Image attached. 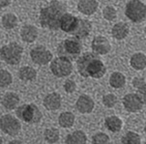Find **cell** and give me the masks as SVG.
I'll use <instances>...</instances> for the list:
<instances>
[{
    "label": "cell",
    "mask_w": 146,
    "mask_h": 144,
    "mask_svg": "<svg viewBox=\"0 0 146 144\" xmlns=\"http://www.w3.org/2000/svg\"><path fill=\"white\" fill-rule=\"evenodd\" d=\"M131 66L133 67L135 70L141 71L143 69L146 68V56L145 54L141 52L135 53L131 57L130 60Z\"/></svg>",
    "instance_id": "obj_22"
},
{
    "label": "cell",
    "mask_w": 146,
    "mask_h": 144,
    "mask_svg": "<svg viewBox=\"0 0 146 144\" xmlns=\"http://www.w3.org/2000/svg\"><path fill=\"white\" fill-rule=\"evenodd\" d=\"M78 18H76L74 15L66 13L61 19L60 21V29L66 33H73L78 26Z\"/></svg>",
    "instance_id": "obj_12"
},
{
    "label": "cell",
    "mask_w": 146,
    "mask_h": 144,
    "mask_svg": "<svg viewBox=\"0 0 146 144\" xmlns=\"http://www.w3.org/2000/svg\"><path fill=\"white\" fill-rule=\"evenodd\" d=\"M129 31H130V28L128 24L121 21L113 25L111 29V35L116 40H123L128 36Z\"/></svg>",
    "instance_id": "obj_18"
},
{
    "label": "cell",
    "mask_w": 146,
    "mask_h": 144,
    "mask_svg": "<svg viewBox=\"0 0 146 144\" xmlns=\"http://www.w3.org/2000/svg\"><path fill=\"white\" fill-rule=\"evenodd\" d=\"M91 48H92L94 53L98 54V55H105L110 51L111 46L106 37L97 36L93 39L92 43H91Z\"/></svg>",
    "instance_id": "obj_11"
},
{
    "label": "cell",
    "mask_w": 146,
    "mask_h": 144,
    "mask_svg": "<svg viewBox=\"0 0 146 144\" xmlns=\"http://www.w3.org/2000/svg\"><path fill=\"white\" fill-rule=\"evenodd\" d=\"M96 55V53L86 52L82 54L76 62L78 73L84 78H101L106 73L105 64Z\"/></svg>",
    "instance_id": "obj_2"
},
{
    "label": "cell",
    "mask_w": 146,
    "mask_h": 144,
    "mask_svg": "<svg viewBox=\"0 0 146 144\" xmlns=\"http://www.w3.org/2000/svg\"><path fill=\"white\" fill-rule=\"evenodd\" d=\"M23 48L18 43H10L3 46L0 49L1 59L10 65H17L21 60Z\"/></svg>",
    "instance_id": "obj_3"
},
{
    "label": "cell",
    "mask_w": 146,
    "mask_h": 144,
    "mask_svg": "<svg viewBox=\"0 0 146 144\" xmlns=\"http://www.w3.org/2000/svg\"><path fill=\"white\" fill-rule=\"evenodd\" d=\"M87 142V136L82 131H75L66 136L67 144H84Z\"/></svg>",
    "instance_id": "obj_20"
},
{
    "label": "cell",
    "mask_w": 146,
    "mask_h": 144,
    "mask_svg": "<svg viewBox=\"0 0 146 144\" xmlns=\"http://www.w3.org/2000/svg\"><path fill=\"white\" fill-rule=\"evenodd\" d=\"M11 3V0H0V5H1V8L7 7L8 5Z\"/></svg>",
    "instance_id": "obj_36"
},
{
    "label": "cell",
    "mask_w": 146,
    "mask_h": 144,
    "mask_svg": "<svg viewBox=\"0 0 146 144\" xmlns=\"http://www.w3.org/2000/svg\"><path fill=\"white\" fill-rule=\"evenodd\" d=\"M16 114L19 119L29 124H37L42 119V112L34 104L22 105L17 108Z\"/></svg>",
    "instance_id": "obj_4"
},
{
    "label": "cell",
    "mask_w": 146,
    "mask_h": 144,
    "mask_svg": "<svg viewBox=\"0 0 146 144\" xmlns=\"http://www.w3.org/2000/svg\"><path fill=\"white\" fill-rule=\"evenodd\" d=\"M21 37L22 41L26 42V43H33L38 37V29L33 25L26 24V25L22 26L21 30Z\"/></svg>",
    "instance_id": "obj_17"
},
{
    "label": "cell",
    "mask_w": 146,
    "mask_h": 144,
    "mask_svg": "<svg viewBox=\"0 0 146 144\" xmlns=\"http://www.w3.org/2000/svg\"><path fill=\"white\" fill-rule=\"evenodd\" d=\"M125 15L133 22H141L146 18V5L140 0H130L126 5Z\"/></svg>",
    "instance_id": "obj_5"
},
{
    "label": "cell",
    "mask_w": 146,
    "mask_h": 144,
    "mask_svg": "<svg viewBox=\"0 0 146 144\" xmlns=\"http://www.w3.org/2000/svg\"><path fill=\"white\" fill-rule=\"evenodd\" d=\"M144 131H145V133H146V123H145V126H144Z\"/></svg>",
    "instance_id": "obj_38"
},
{
    "label": "cell",
    "mask_w": 146,
    "mask_h": 144,
    "mask_svg": "<svg viewBox=\"0 0 146 144\" xmlns=\"http://www.w3.org/2000/svg\"><path fill=\"white\" fill-rule=\"evenodd\" d=\"M0 128L4 133L11 136H15L19 133L21 125L17 118H15L14 116L10 115V114H6V115L1 116Z\"/></svg>",
    "instance_id": "obj_8"
},
{
    "label": "cell",
    "mask_w": 146,
    "mask_h": 144,
    "mask_svg": "<svg viewBox=\"0 0 146 144\" xmlns=\"http://www.w3.org/2000/svg\"><path fill=\"white\" fill-rule=\"evenodd\" d=\"M76 84L73 79H68L66 80V82L64 83V89L67 93L71 94V93H74L76 91Z\"/></svg>",
    "instance_id": "obj_34"
},
{
    "label": "cell",
    "mask_w": 146,
    "mask_h": 144,
    "mask_svg": "<svg viewBox=\"0 0 146 144\" xmlns=\"http://www.w3.org/2000/svg\"><path fill=\"white\" fill-rule=\"evenodd\" d=\"M94 106H95V103L89 96L81 95L80 98L78 99L76 104V108L80 111V113H90L93 111Z\"/></svg>",
    "instance_id": "obj_14"
},
{
    "label": "cell",
    "mask_w": 146,
    "mask_h": 144,
    "mask_svg": "<svg viewBox=\"0 0 146 144\" xmlns=\"http://www.w3.org/2000/svg\"><path fill=\"white\" fill-rule=\"evenodd\" d=\"M99 3L96 0H80L78 3V10L86 16H91L97 11Z\"/></svg>",
    "instance_id": "obj_15"
},
{
    "label": "cell",
    "mask_w": 146,
    "mask_h": 144,
    "mask_svg": "<svg viewBox=\"0 0 146 144\" xmlns=\"http://www.w3.org/2000/svg\"><path fill=\"white\" fill-rule=\"evenodd\" d=\"M19 76L23 81H31L37 78V72L30 66H24L19 69Z\"/></svg>",
    "instance_id": "obj_23"
},
{
    "label": "cell",
    "mask_w": 146,
    "mask_h": 144,
    "mask_svg": "<svg viewBox=\"0 0 146 144\" xmlns=\"http://www.w3.org/2000/svg\"><path fill=\"white\" fill-rule=\"evenodd\" d=\"M18 24V18L14 14H6L2 17V25L7 29H13Z\"/></svg>",
    "instance_id": "obj_27"
},
{
    "label": "cell",
    "mask_w": 146,
    "mask_h": 144,
    "mask_svg": "<svg viewBox=\"0 0 146 144\" xmlns=\"http://www.w3.org/2000/svg\"><path fill=\"white\" fill-rule=\"evenodd\" d=\"M137 94L139 95L140 97H141L143 103H146V87H144L143 89H141V90H137Z\"/></svg>",
    "instance_id": "obj_35"
},
{
    "label": "cell",
    "mask_w": 146,
    "mask_h": 144,
    "mask_svg": "<svg viewBox=\"0 0 146 144\" xmlns=\"http://www.w3.org/2000/svg\"><path fill=\"white\" fill-rule=\"evenodd\" d=\"M91 30H92V24L90 21L87 19H78V26L72 34L78 39H84L90 34Z\"/></svg>",
    "instance_id": "obj_13"
},
{
    "label": "cell",
    "mask_w": 146,
    "mask_h": 144,
    "mask_svg": "<svg viewBox=\"0 0 146 144\" xmlns=\"http://www.w3.org/2000/svg\"><path fill=\"white\" fill-rule=\"evenodd\" d=\"M59 125L62 128H71L75 123V115L70 111H65L59 115Z\"/></svg>",
    "instance_id": "obj_25"
},
{
    "label": "cell",
    "mask_w": 146,
    "mask_h": 144,
    "mask_svg": "<svg viewBox=\"0 0 146 144\" xmlns=\"http://www.w3.org/2000/svg\"><path fill=\"white\" fill-rule=\"evenodd\" d=\"M44 106L48 110H57L61 106V97L58 93H50L44 99Z\"/></svg>",
    "instance_id": "obj_16"
},
{
    "label": "cell",
    "mask_w": 146,
    "mask_h": 144,
    "mask_svg": "<svg viewBox=\"0 0 146 144\" xmlns=\"http://www.w3.org/2000/svg\"><path fill=\"white\" fill-rule=\"evenodd\" d=\"M133 86L135 88H137V90H141L144 87H146V82L145 79L143 78H139V76H137L133 79Z\"/></svg>",
    "instance_id": "obj_33"
},
{
    "label": "cell",
    "mask_w": 146,
    "mask_h": 144,
    "mask_svg": "<svg viewBox=\"0 0 146 144\" xmlns=\"http://www.w3.org/2000/svg\"><path fill=\"white\" fill-rule=\"evenodd\" d=\"M10 143H21V141H12V142H10Z\"/></svg>",
    "instance_id": "obj_37"
},
{
    "label": "cell",
    "mask_w": 146,
    "mask_h": 144,
    "mask_svg": "<svg viewBox=\"0 0 146 144\" xmlns=\"http://www.w3.org/2000/svg\"><path fill=\"white\" fill-rule=\"evenodd\" d=\"M66 13L65 5L58 0H53L41 10L39 21L44 28L57 30L60 28L61 19Z\"/></svg>",
    "instance_id": "obj_1"
},
{
    "label": "cell",
    "mask_w": 146,
    "mask_h": 144,
    "mask_svg": "<svg viewBox=\"0 0 146 144\" xmlns=\"http://www.w3.org/2000/svg\"><path fill=\"white\" fill-rule=\"evenodd\" d=\"M50 71L56 78H65L73 72V65L69 58L59 56L50 63Z\"/></svg>",
    "instance_id": "obj_7"
},
{
    "label": "cell",
    "mask_w": 146,
    "mask_h": 144,
    "mask_svg": "<svg viewBox=\"0 0 146 144\" xmlns=\"http://www.w3.org/2000/svg\"><path fill=\"white\" fill-rule=\"evenodd\" d=\"M57 51L60 56L67 57L69 59L76 58L81 52V44L80 43V39L74 37V38L64 40L59 44Z\"/></svg>",
    "instance_id": "obj_6"
},
{
    "label": "cell",
    "mask_w": 146,
    "mask_h": 144,
    "mask_svg": "<svg viewBox=\"0 0 146 144\" xmlns=\"http://www.w3.org/2000/svg\"><path fill=\"white\" fill-rule=\"evenodd\" d=\"M126 83V78L122 73L115 72L110 76V84L113 88H122Z\"/></svg>",
    "instance_id": "obj_24"
},
{
    "label": "cell",
    "mask_w": 146,
    "mask_h": 144,
    "mask_svg": "<svg viewBox=\"0 0 146 144\" xmlns=\"http://www.w3.org/2000/svg\"><path fill=\"white\" fill-rule=\"evenodd\" d=\"M105 125L106 127V129L110 130V131H112V133H118V131H120L121 129H122L123 122L119 117H117V116H115V115H112V116H108V117L106 119Z\"/></svg>",
    "instance_id": "obj_21"
},
{
    "label": "cell",
    "mask_w": 146,
    "mask_h": 144,
    "mask_svg": "<svg viewBox=\"0 0 146 144\" xmlns=\"http://www.w3.org/2000/svg\"><path fill=\"white\" fill-rule=\"evenodd\" d=\"M121 142L123 144H140L141 143V138L139 135L133 131H128L126 135L122 137Z\"/></svg>",
    "instance_id": "obj_28"
},
{
    "label": "cell",
    "mask_w": 146,
    "mask_h": 144,
    "mask_svg": "<svg viewBox=\"0 0 146 144\" xmlns=\"http://www.w3.org/2000/svg\"><path fill=\"white\" fill-rule=\"evenodd\" d=\"M13 82L12 74L6 70H1L0 72V85L1 87H6Z\"/></svg>",
    "instance_id": "obj_29"
},
{
    "label": "cell",
    "mask_w": 146,
    "mask_h": 144,
    "mask_svg": "<svg viewBox=\"0 0 146 144\" xmlns=\"http://www.w3.org/2000/svg\"><path fill=\"white\" fill-rule=\"evenodd\" d=\"M30 57L32 61L38 65H46L52 59V54L46 46H38L30 51Z\"/></svg>",
    "instance_id": "obj_9"
},
{
    "label": "cell",
    "mask_w": 146,
    "mask_h": 144,
    "mask_svg": "<svg viewBox=\"0 0 146 144\" xmlns=\"http://www.w3.org/2000/svg\"><path fill=\"white\" fill-rule=\"evenodd\" d=\"M144 31H145V35H146V27H145V30Z\"/></svg>",
    "instance_id": "obj_39"
},
{
    "label": "cell",
    "mask_w": 146,
    "mask_h": 144,
    "mask_svg": "<svg viewBox=\"0 0 146 144\" xmlns=\"http://www.w3.org/2000/svg\"><path fill=\"white\" fill-rule=\"evenodd\" d=\"M19 103V97L14 92H8L2 97L1 104L6 109H15L17 108Z\"/></svg>",
    "instance_id": "obj_19"
},
{
    "label": "cell",
    "mask_w": 146,
    "mask_h": 144,
    "mask_svg": "<svg viewBox=\"0 0 146 144\" xmlns=\"http://www.w3.org/2000/svg\"><path fill=\"white\" fill-rule=\"evenodd\" d=\"M44 137L46 142L48 143H56L60 138V133L59 131L55 128L46 129L44 133Z\"/></svg>",
    "instance_id": "obj_26"
},
{
    "label": "cell",
    "mask_w": 146,
    "mask_h": 144,
    "mask_svg": "<svg viewBox=\"0 0 146 144\" xmlns=\"http://www.w3.org/2000/svg\"><path fill=\"white\" fill-rule=\"evenodd\" d=\"M92 142L96 144H106L110 143V137L104 133H98L92 137Z\"/></svg>",
    "instance_id": "obj_30"
},
{
    "label": "cell",
    "mask_w": 146,
    "mask_h": 144,
    "mask_svg": "<svg viewBox=\"0 0 146 144\" xmlns=\"http://www.w3.org/2000/svg\"><path fill=\"white\" fill-rule=\"evenodd\" d=\"M123 105L129 112H137L142 108L143 101L137 93L128 94L123 98Z\"/></svg>",
    "instance_id": "obj_10"
},
{
    "label": "cell",
    "mask_w": 146,
    "mask_h": 144,
    "mask_svg": "<svg viewBox=\"0 0 146 144\" xmlns=\"http://www.w3.org/2000/svg\"><path fill=\"white\" fill-rule=\"evenodd\" d=\"M103 104L106 108H113L117 104V98L113 94H106L103 97Z\"/></svg>",
    "instance_id": "obj_32"
},
{
    "label": "cell",
    "mask_w": 146,
    "mask_h": 144,
    "mask_svg": "<svg viewBox=\"0 0 146 144\" xmlns=\"http://www.w3.org/2000/svg\"><path fill=\"white\" fill-rule=\"evenodd\" d=\"M103 16L106 21H113L116 18V10L112 6H106L103 10Z\"/></svg>",
    "instance_id": "obj_31"
}]
</instances>
